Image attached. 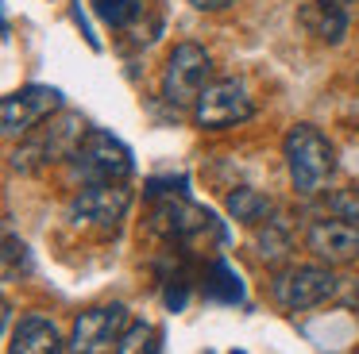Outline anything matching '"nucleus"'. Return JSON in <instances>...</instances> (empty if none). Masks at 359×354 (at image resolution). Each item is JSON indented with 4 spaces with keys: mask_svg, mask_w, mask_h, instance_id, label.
Segmentation results:
<instances>
[{
    "mask_svg": "<svg viewBox=\"0 0 359 354\" xmlns=\"http://www.w3.org/2000/svg\"><path fill=\"white\" fill-rule=\"evenodd\" d=\"M271 292L286 312H305V308L325 304L336 292V277L325 266H294L271 281Z\"/></svg>",
    "mask_w": 359,
    "mask_h": 354,
    "instance_id": "6e6552de",
    "label": "nucleus"
},
{
    "mask_svg": "<svg viewBox=\"0 0 359 354\" xmlns=\"http://www.w3.org/2000/svg\"><path fill=\"white\" fill-rule=\"evenodd\" d=\"M81 139H86V120L78 112H58L55 120H43L35 131L24 135V143L12 150V169L16 174H35L50 162H62L78 150Z\"/></svg>",
    "mask_w": 359,
    "mask_h": 354,
    "instance_id": "f03ea898",
    "label": "nucleus"
},
{
    "mask_svg": "<svg viewBox=\"0 0 359 354\" xmlns=\"http://www.w3.org/2000/svg\"><path fill=\"white\" fill-rule=\"evenodd\" d=\"M55 112H62V92L50 85H24V89L8 92L0 104V120H4V135L24 139L27 131H35L43 120H50Z\"/></svg>",
    "mask_w": 359,
    "mask_h": 354,
    "instance_id": "0eeeda50",
    "label": "nucleus"
},
{
    "mask_svg": "<svg viewBox=\"0 0 359 354\" xmlns=\"http://www.w3.org/2000/svg\"><path fill=\"white\" fill-rule=\"evenodd\" d=\"M212 58L197 43H178L163 66V100L170 108H194L201 89L209 85Z\"/></svg>",
    "mask_w": 359,
    "mask_h": 354,
    "instance_id": "20e7f679",
    "label": "nucleus"
},
{
    "mask_svg": "<svg viewBox=\"0 0 359 354\" xmlns=\"http://www.w3.org/2000/svg\"><path fill=\"white\" fill-rule=\"evenodd\" d=\"M189 112H194V123L201 131H224V127H236V123H248L255 115V104H251L248 89L240 81L224 77V81L205 85Z\"/></svg>",
    "mask_w": 359,
    "mask_h": 354,
    "instance_id": "39448f33",
    "label": "nucleus"
},
{
    "mask_svg": "<svg viewBox=\"0 0 359 354\" xmlns=\"http://www.w3.org/2000/svg\"><path fill=\"white\" fill-rule=\"evenodd\" d=\"M205 297H212V300H228V304H236V300L243 297L240 274H236L232 266H224V262H217V266L209 269V277H205Z\"/></svg>",
    "mask_w": 359,
    "mask_h": 354,
    "instance_id": "2eb2a0df",
    "label": "nucleus"
},
{
    "mask_svg": "<svg viewBox=\"0 0 359 354\" xmlns=\"http://www.w3.org/2000/svg\"><path fill=\"white\" fill-rule=\"evenodd\" d=\"M282 154H286L290 181H294V189L302 192V197H317V192L332 181L336 150L313 123L290 127L286 139H282Z\"/></svg>",
    "mask_w": 359,
    "mask_h": 354,
    "instance_id": "f257e3e1",
    "label": "nucleus"
},
{
    "mask_svg": "<svg viewBox=\"0 0 359 354\" xmlns=\"http://www.w3.org/2000/svg\"><path fill=\"white\" fill-rule=\"evenodd\" d=\"M135 169L132 150L120 143L116 135L101 127H89L86 139L78 143V150L70 154V174L81 185H101V181H128Z\"/></svg>",
    "mask_w": 359,
    "mask_h": 354,
    "instance_id": "7ed1b4c3",
    "label": "nucleus"
},
{
    "mask_svg": "<svg viewBox=\"0 0 359 354\" xmlns=\"http://www.w3.org/2000/svg\"><path fill=\"white\" fill-rule=\"evenodd\" d=\"M228 215L240 220V223H263L266 215H271V200L259 189H248V185H243V189L228 192Z\"/></svg>",
    "mask_w": 359,
    "mask_h": 354,
    "instance_id": "4468645a",
    "label": "nucleus"
},
{
    "mask_svg": "<svg viewBox=\"0 0 359 354\" xmlns=\"http://www.w3.org/2000/svg\"><path fill=\"white\" fill-rule=\"evenodd\" d=\"M8 351H16V354H55V351H62V335H58V327L50 320H43V316H24V320L16 323V331H12Z\"/></svg>",
    "mask_w": 359,
    "mask_h": 354,
    "instance_id": "f8f14e48",
    "label": "nucleus"
},
{
    "mask_svg": "<svg viewBox=\"0 0 359 354\" xmlns=\"http://www.w3.org/2000/svg\"><path fill=\"white\" fill-rule=\"evenodd\" d=\"M189 4H194L197 12H224V8H232L236 0H189Z\"/></svg>",
    "mask_w": 359,
    "mask_h": 354,
    "instance_id": "6ab92c4d",
    "label": "nucleus"
},
{
    "mask_svg": "<svg viewBox=\"0 0 359 354\" xmlns=\"http://www.w3.org/2000/svg\"><path fill=\"white\" fill-rule=\"evenodd\" d=\"M328 208H332L336 215H348V220H359V189L336 192V197L328 200Z\"/></svg>",
    "mask_w": 359,
    "mask_h": 354,
    "instance_id": "a211bd4d",
    "label": "nucleus"
},
{
    "mask_svg": "<svg viewBox=\"0 0 359 354\" xmlns=\"http://www.w3.org/2000/svg\"><path fill=\"white\" fill-rule=\"evenodd\" d=\"M93 12L101 15L109 27H128L140 15V0H93Z\"/></svg>",
    "mask_w": 359,
    "mask_h": 354,
    "instance_id": "dca6fc26",
    "label": "nucleus"
},
{
    "mask_svg": "<svg viewBox=\"0 0 359 354\" xmlns=\"http://www.w3.org/2000/svg\"><path fill=\"white\" fill-rule=\"evenodd\" d=\"M309 250L317 254L328 266H340V262L359 258V220H348V215H336V220H317L305 235Z\"/></svg>",
    "mask_w": 359,
    "mask_h": 354,
    "instance_id": "9b49d317",
    "label": "nucleus"
},
{
    "mask_svg": "<svg viewBox=\"0 0 359 354\" xmlns=\"http://www.w3.org/2000/svg\"><path fill=\"white\" fill-rule=\"evenodd\" d=\"M116 351H120V354H135V351H158V331L151 327V323H135V327H128L124 335H120Z\"/></svg>",
    "mask_w": 359,
    "mask_h": 354,
    "instance_id": "f3484780",
    "label": "nucleus"
},
{
    "mask_svg": "<svg viewBox=\"0 0 359 354\" xmlns=\"http://www.w3.org/2000/svg\"><path fill=\"white\" fill-rule=\"evenodd\" d=\"M128 208H132V189L124 181H101V185H86L70 200V220L97 231H116Z\"/></svg>",
    "mask_w": 359,
    "mask_h": 354,
    "instance_id": "423d86ee",
    "label": "nucleus"
},
{
    "mask_svg": "<svg viewBox=\"0 0 359 354\" xmlns=\"http://www.w3.org/2000/svg\"><path fill=\"white\" fill-rule=\"evenodd\" d=\"M302 23L309 35H317L320 43H340L348 35V15H344L340 0H313L302 8Z\"/></svg>",
    "mask_w": 359,
    "mask_h": 354,
    "instance_id": "ddd939ff",
    "label": "nucleus"
},
{
    "mask_svg": "<svg viewBox=\"0 0 359 354\" xmlns=\"http://www.w3.org/2000/svg\"><path fill=\"white\" fill-rule=\"evenodd\" d=\"M151 227L163 231L166 239H197L205 231H217V220H212L209 208H197L186 197L166 192L155 204V212H151Z\"/></svg>",
    "mask_w": 359,
    "mask_h": 354,
    "instance_id": "9d476101",
    "label": "nucleus"
},
{
    "mask_svg": "<svg viewBox=\"0 0 359 354\" xmlns=\"http://www.w3.org/2000/svg\"><path fill=\"white\" fill-rule=\"evenodd\" d=\"M128 331V308L124 304H101L89 308L74 320L70 331V351L78 354H97V351H112L120 343V335Z\"/></svg>",
    "mask_w": 359,
    "mask_h": 354,
    "instance_id": "1a4fd4ad",
    "label": "nucleus"
}]
</instances>
